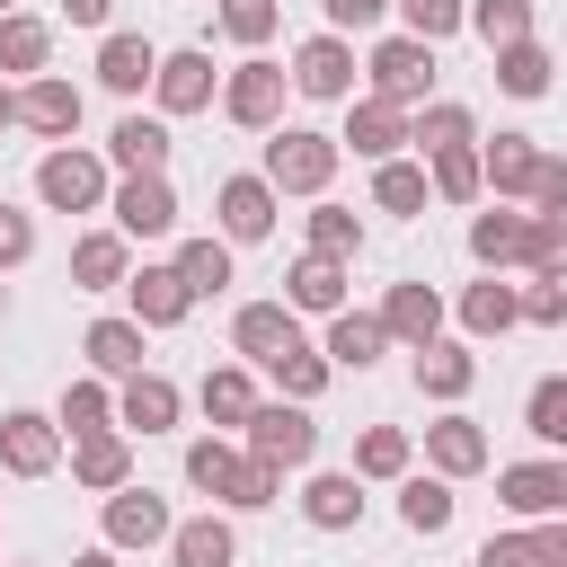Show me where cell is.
I'll return each instance as SVG.
<instances>
[{"label": "cell", "mask_w": 567, "mask_h": 567, "mask_svg": "<svg viewBox=\"0 0 567 567\" xmlns=\"http://www.w3.org/2000/svg\"><path fill=\"white\" fill-rule=\"evenodd\" d=\"M186 487H204L213 505H239V514L275 505V470H266V461H248V452H239V443H221V434H204V443L186 452Z\"/></svg>", "instance_id": "obj_1"}, {"label": "cell", "mask_w": 567, "mask_h": 567, "mask_svg": "<svg viewBox=\"0 0 567 567\" xmlns=\"http://www.w3.org/2000/svg\"><path fill=\"white\" fill-rule=\"evenodd\" d=\"M275 195H319L337 177V133H310V124H275L266 133V168H257Z\"/></svg>", "instance_id": "obj_2"}, {"label": "cell", "mask_w": 567, "mask_h": 567, "mask_svg": "<svg viewBox=\"0 0 567 567\" xmlns=\"http://www.w3.org/2000/svg\"><path fill=\"white\" fill-rule=\"evenodd\" d=\"M284 89H292V80H284V62L248 53V62L221 80V115H230V124H248V133H275V124H284Z\"/></svg>", "instance_id": "obj_3"}, {"label": "cell", "mask_w": 567, "mask_h": 567, "mask_svg": "<svg viewBox=\"0 0 567 567\" xmlns=\"http://www.w3.org/2000/svg\"><path fill=\"white\" fill-rule=\"evenodd\" d=\"M310 452H319V425H310V408H301V399H292V408L275 399V408H257V416H248V461H266L275 478H284V470H301Z\"/></svg>", "instance_id": "obj_4"}, {"label": "cell", "mask_w": 567, "mask_h": 567, "mask_svg": "<svg viewBox=\"0 0 567 567\" xmlns=\"http://www.w3.org/2000/svg\"><path fill=\"white\" fill-rule=\"evenodd\" d=\"M363 71H372V97H390V106H416V97L434 89V44H416V35H381Z\"/></svg>", "instance_id": "obj_5"}, {"label": "cell", "mask_w": 567, "mask_h": 567, "mask_svg": "<svg viewBox=\"0 0 567 567\" xmlns=\"http://www.w3.org/2000/svg\"><path fill=\"white\" fill-rule=\"evenodd\" d=\"M35 195H44L53 213H97V204H106V168H97L89 151H44V159H35Z\"/></svg>", "instance_id": "obj_6"}, {"label": "cell", "mask_w": 567, "mask_h": 567, "mask_svg": "<svg viewBox=\"0 0 567 567\" xmlns=\"http://www.w3.org/2000/svg\"><path fill=\"white\" fill-rule=\"evenodd\" d=\"M106 213H115L124 239H168V230H177V186H168V168H159V177H124V186L106 195Z\"/></svg>", "instance_id": "obj_7"}, {"label": "cell", "mask_w": 567, "mask_h": 567, "mask_svg": "<svg viewBox=\"0 0 567 567\" xmlns=\"http://www.w3.org/2000/svg\"><path fill=\"white\" fill-rule=\"evenodd\" d=\"M399 142H408V106H390V97H346V133H337V151H354V159H399Z\"/></svg>", "instance_id": "obj_8"}, {"label": "cell", "mask_w": 567, "mask_h": 567, "mask_svg": "<svg viewBox=\"0 0 567 567\" xmlns=\"http://www.w3.org/2000/svg\"><path fill=\"white\" fill-rule=\"evenodd\" d=\"M496 496L523 523H549V514H567V461H505L496 470Z\"/></svg>", "instance_id": "obj_9"}, {"label": "cell", "mask_w": 567, "mask_h": 567, "mask_svg": "<svg viewBox=\"0 0 567 567\" xmlns=\"http://www.w3.org/2000/svg\"><path fill=\"white\" fill-rule=\"evenodd\" d=\"M53 461H62V425H53V416H35V408H9V416H0V470L44 478Z\"/></svg>", "instance_id": "obj_10"}, {"label": "cell", "mask_w": 567, "mask_h": 567, "mask_svg": "<svg viewBox=\"0 0 567 567\" xmlns=\"http://www.w3.org/2000/svg\"><path fill=\"white\" fill-rule=\"evenodd\" d=\"M168 532H177L168 496H151V487H115V496H106V549H151V540H168Z\"/></svg>", "instance_id": "obj_11"}, {"label": "cell", "mask_w": 567, "mask_h": 567, "mask_svg": "<svg viewBox=\"0 0 567 567\" xmlns=\"http://www.w3.org/2000/svg\"><path fill=\"white\" fill-rule=\"evenodd\" d=\"M284 80H292L301 97H354V44H346V35H310Z\"/></svg>", "instance_id": "obj_12"}, {"label": "cell", "mask_w": 567, "mask_h": 567, "mask_svg": "<svg viewBox=\"0 0 567 567\" xmlns=\"http://www.w3.org/2000/svg\"><path fill=\"white\" fill-rule=\"evenodd\" d=\"M151 97H159V115H195V106H213V53H159V71H151Z\"/></svg>", "instance_id": "obj_13"}, {"label": "cell", "mask_w": 567, "mask_h": 567, "mask_svg": "<svg viewBox=\"0 0 567 567\" xmlns=\"http://www.w3.org/2000/svg\"><path fill=\"white\" fill-rule=\"evenodd\" d=\"M319 354H328V372H372V363L390 354V328H381V310H337Z\"/></svg>", "instance_id": "obj_14"}, {"label": "cell", "mask_w": 567, "mask_h": 567, "mask_svg": "<svg viewBox=\"0 0 567 567\" xmlns=\"http://www.w3.org/2000/svg\"><path fill=\"white\" fill-rule=\"evenodd\" d=\"M213 213H221V239H266L275 230V186L266 177H221Z\"/></svg>", "instance_id": "obj_15"}, {"label": "cell", "mask_w": 567, "mask_h": 567, "mask_svg": "<svg viewBox=\"0 0 567 567\" xmlns=\"http://www.w3.org/2000/svg\"><path fill=\"white\" fill-rule=\"evenodd\" d=\"M115 425H124V434H168V425H177V381H168V372H133V381L115 390Z\"/></svg>", "instance_id": "obj_16"}, {"label": "cell", "mask_w": 567, "mask_h": 567, "mask_svg": "<svg viewBox=\"0 0 567 567\" xmlns=\"http://www.w3.org/2000/svg\"><path fill=\"white\" fill-rule=\"evenodd\" d=\"M18 124H27V133H53V142H62V133L80 124V89H71L62 71H35V80L18 89Z\"/></svg>", "instance_id": "obj_17"}, {"label": "cell", "mask_w": 567, "mask_h": 567, "mask_svg": "<svg viewBox=\"0 0 567 567\" xmlns=\"http://www.w3.org/2000/svg\"><path fill=\"white\" fill-rule=\"evenodd\" d=\"M168 151H177V142H168V124H159V115H124V124L106 133V159H115L124 177H159V168H168Z\"/></svg>", "instance_id": "obj_18"}, {"label": "cell", "mask_w": 567, "mask_h": 567, "mask_svg": "<svg viewBox=\"0 0 567 567\" xmlns=\"http://www.w3.org/2000/svg\"><path fill=\"white\" fill-rule=\"evenodd\" d=\"M124 292H133V319H142V328H177V319L195 310V292H186L177 266H142V275H124Z\"/></svg>", "instance_id": "obj_19"}, {"label": "cell", "mask_w": 567, "mask_h": 567, "mask_svg": "<svg viewBox=\"0 0 567 567\" xmlns=\"http://www.w3.org/2000/svg\"><path fill=\"white\" fill-rule=\"evenodd\" d=\"M292 337H301V328H292V310H284V301H239V310H230V346H239L248 363H275Z\"/></svg>", "instance_id": "obj_20"}, {"label": "cell", "mask_w": 567, "mask_h": 567, "mask_svg": "<svg viewBox=\"0 0 567 567\" xmlns=\"http://www.w3.org/2000/svg\"><path fill=\"white\" fill-rule=\"evenodd\" d=\"M532 177H540V142H532V133H496V142L478 151V186H496V195H532Z\"/></svg>", "instance_id": "obj_21"}, {"label": "cell", "mask_w": 567, "mask_h": 567, "mask_svg": "<svg viewBox=\"0 0 567 567\" xmlns=\"http://www.w3.org/2000/svg\"><path fill=\"white\" fill-rule=\"evenodd\" d=\"M381 328H390V337H408V346H434V337H443V292H434V284H390Z\"/></svg>", "instance_id": "obj_22"}, {"label": "cell", "mask_w": 567, "mask_h": 567, "mask_svg": "<svg viewBox=\"0 0 567 567\" xmlns=\"http://www.w3.org/2000/svg\"><path fill=\"white\" fill-rule=\"evenodd\" d=\"M425 461H434V478H470V470H487V434H478V416H443V425H425Z\"/></svg>", "instance_id": "obj_23"}, {"label": "cell", "mask_w": 567, "mask_h": 567, "mask_svg": "<svg viewBox=\"0 0 567 567\" xmlns=\"http://www.w3.org/2000/svg\"><path fill=\"white\" fill-rule=\"evenodd\" d=\"M71 478L97 487V496L133 487V452H124V434H115V425H106V434H80V443H71Z\"/></svg>", "instance_id": "obj_24"}, {"label": "cell", "mask_w": 567, "mask_h": 567, "mask_svg": "<svg viewBox=\"0 0 567 567\" xmlns=\"http://www.w3.org/2000/svg\"><path fill=\"white\" fill-rule=\"evenodd\" d=\"M301 514H310L319 532H354V523H363V478H354V470H319V478L301 487Z\"/></svg>", "instance_id": "obj_25"}, {"label": "cell", "mask_w": 567, "mask_h": 567, "mask_svg": "<svg viewBox=\"0 0 567 567\" xmlns=\"http://www.w3.org/2000/svg\"><path fill=\"white\" fill-rule=\"evenodd\" d=\"M133 275V248H124V230H89L80 248H71V284L80 292H115Z\"/></svg>", "instance_id": "obj_26"}, {"label": "cell", "mask_w": 567, "mask_h": 567, "mask_svg": "<svg viewBox=\"0 0 567 567\" xmlns=\"http://www.w3.org/2000/svg\"><path fill=\"white\" fill-rule=\"evenodd\" d=\"M284 310H346V257H301L284 275Z\"/></svg>", "instance_id": "obj_27"}, {"label": "cell", "mask_w": 567, "mask_h": 567, "mask_svg": "<svg viewBox=\"0 0 567 567\" xmlns=\"http://www.w3.org/2000/svg\"><path fill=\"white\" fill-rule=\"evenodd\" d=\"M470 381H478V354H470V346H452V337L416 346V390H425V399H461Z\"/></svg>", "instance_id": "obj_28"}, {"label": "cell", "mask_w": 567, "mask_h": 567, "mask_svg": "<svg viewBox=\"0 0 567 567\" xmlns=\"http://www.w3.org/2000/svg\"><path fill=\"white\" fill-rule=\"evenodd\" d=\"M168 558H177V567H230V558H239V532H230L221 514H195V523L168 532Z\"/></svg>", "instance_id": "obj_29"}, {"label": "cell", "mask_w": 567, "mask_h": 567, "mask_svg": "<svg viewBox=\"0 0 567 567\" xmlns=\"http://www.w3.org/2000/svg\"><path fill=\"white\" fill-rule=\"evenodd\" d=\"M80 346H89V363H97L106 381H133V372H142V319H97Z\"/></svg>", "instance_id": "obj_30"}, {"label": "cell", "mask_w": 567, "mask_h": 567, "mask_svg": "<svg viewBox=\"0 0 567 567\" xmlns=\"http://www.w3.org/2000/svg\"><path fill=\"white\" fill-rule=\"evenodd\" d=\"M151 71H159V53H151L142 35H106V44H97V80H106L115 97H133V89H151Z\"/></svg>", "instance_id": "obj_31"}, {"label": "cell", "mask_w": 567, "mask_h": 567, "mask_svg": "<svg viewBox=\"0 0 567 567\" xmlns=\"http://www.w3.org/2000/svg\"><path fill=\"white\" fill-rule=\"evenodd\" d=\"M452 505H461V496H452V478H408V487H399V523H408L416 540L452 532Z\"/></svg>", "instance_id": "obj_32"}, {"label": "cell", "mask_w": 567, "mask_h": 567, "mask_svg": "<svg viewBox=\"0 0 567 567\" xmlns=\"http://www.w3.org/2000/svg\"><path fill=\"white\" fill-rule=\"evenodd\" d=\"M523 266L540 284H567V213H523Z\"/></svg>", "instance_id": "obj_33"}, {"label": "cell", "mask_w": 567, "mask_h": 567, "mask_svg": "<svg viewBox=\"0 0 567 567\" xmlns=\"http://www.w3.org/2000/svg\"><path fill=\"white\" fill-rule=\"evenodd\" d=\"M408 142H416V151L434 159V151H470V142H478V124H470V106H452V97H434V106H425V115L408 124Z\"/></svg>", "instance_id": "obj_34"}, {"label": "cell", "mask_w": 567, "mask_h": 567, "mask_svg": "<svg viewBox=\"0 0 567 567\" xmlns=\"http://www.w3.org/2000/svg\"><path fill=\"white\" fill-rule=\"evenodd\" d=\"M514 319H523V292H514V284H470V292H461V328H470V337H505Z\"/></svg>", "instance_id": "obj_35"}, {"label": "cell", "mask_w": 567, "mask_h": 567, "mask_svg": "<svg viewBox=\"0 0 567 567\" xmlns=\"http://www.w3.org/2000/svg\"><path fill=\"white\" fill-rule=\"evenodd\" d=\"M53 425H62L71 443H80V434H106V425H115V390H106V381H71L62 408H53Z\"/></svg>", "instance_id": "obj_36"}, {"label": "cell", "mask_w": 567, "mask_h": 567, "mask_svg": "<svg viewBox=\"0 0 567 567\" xmlns=\"http://www.w3.org/2000/svg\"><path fill=\"white\" fill-rule=\"evenodd\" d=\"M461 27H478V44H487V53H505V44H523V35H532V0H470V9H461Z\"/></svg>", "instance_id": "obj_37"}, {"label": "cell", "mask_w": 567, "mask_h": 567, "mask_svg": "<svg viewBox=\"0 0 567 567\" xmlns=\"http://www.w3.org/2000/svg\"><path fill=\"white\" fill-rule=\"evenodd\" d=\"M168 266L186 275V292H195V301H213V292H230V248H221V239H186V248H177Z\"/></svg>", "instance_id": "obj_38"}, {"label": "cell", "mask_w": 567, "mask_h": 567, "mask_svg": "<svg viewBox=\"0 0 567 567\" xmlns=\"http://www.w3.org/2000/svg\"><path fill=\"white\" fill-rule=\"evenodd\" d=\"M44 53H53V27L9 9V18H0V71H27V80H35V71H44Z\"/></svg>", "instance_id": "obj_39"}, {"label": "cell", "mask_w": 567, "mask_h": 567, "mask_svg": "<svg viewBox=\"0 0 567 567\" xmlns=\"http://www.w3.org/2000/svg\"><path fill=\"white\" fill-rule=\"evenodd\" d=\"M549 71H558V62H549V53L532 44V35L496 53V89H505V97H540V89H549Z\"/></svg>", "instance_id": "obj_40"}, {"label": "cell", "mask_w": 567, "mask_h": 567, "mask_svg": "<svg viewBox=\"0 0 567 567\" xmlns=\"http://www.w3.org/2000/svg\"><path fill=\"white\" fill-rule=\"evenodd\" d=\"M470 257L478 266H523V213H478L470 221Z\"/></svg>", "instance_id": "obj_41"}, {"label": "cell", "mask_w": 567, "mask_h": 567, "mask_svg": "<svg viewBox=\"0 0 567 567\" xmlns=\"http://www.w3.org/2000/svg\"><path fill=\"white\" fill-rule=\"evenodd\" d=\"M266 372H275V381H284V399H301V408L328 390V354H319V346H301V337H292V346L266 363Z\"/></svg>", "instance_id": "obj_42"}, {"label": "cell", "mask_w": 567, "mask_h": 567, "mask_svg": "<svg viewBox=\"0 0 567 567\" xmlns=\"http://www.w3.org/2000/svg\"><path fill=\"white\" fill-rule=\"evenodd\" d=\"M204 416H213V425H248V416H257V390H248V372H239V363L204 372Z\"/></svg>", "instance_id": "obj_43"}, {"label": "cell", "mask_w": 567, "mask_h": 567, "mask_svg": "<svg viewBox=\"0 0 567 567\" xmlns=\"http://www.w3.org/2000/svg\"><path fill=\"white\" fill-rule=\"evenodd\" d=\"M523 425L549 443V452H567V372H549V381H532V399H523Z\"/></svg>", "instance_id": "obj_44"}, {"label": "cell", "mask_w": 567, "mask_h": 567, "mask_svg": "<svg viewBox=\"0 0 567 567\" xmlns=\"http://www.w3.org/2000/svg\"><path fill=\"white\" fill-rule=\"evenodd\" d=\"M354 478H408V434H399V425H363Z\"/></svg>", "instance_id": "obj_45"}, {"label": "cell", "mask_w": 567, "mask_h": 567, "mask_svg": "<svg viewBox=\"0 0 567 567\" xmlns=\"http://www.w3.org/2000/svg\"><path fill=\"white\" fill-rule=\"evenodd\" d=\"M372 204H381V213H425V168L381 159V168H372Z\"/></svg>", "instance_id": "obj_46"}, {"label": "cell", "mask_w": 567, "mask_h": 567, "mask_svg": "<svg viewBox=\"0 0 567 567\" xmlns=\"http://www.w3.org/2000/svg\"><path fill=\"white\" fill-rule=\"evenodd\" d=\"M390 9L408 18L399 35H416V44H443V35H461V9H470V0H390Z\"/></svg>", "instance_id": "obj_47"}, {"label": "cell", "mask_w": 567, "mask_h": 567, "mask_svg": "<svg viewBox=\"0 0 567 567\" xmlns=\"http://www.w3.org/2000/svg\"><path fill=\"white\" fill-rule=\"evenodd\" d=\"M354 248H363V221L346 204H319L310 213V257H354Z\"/></svg>", "instance_id": "obj_48"}, {"label": "cell", "mask_w": 567, "mask_h": 567, "mask_svg": "<svg viewBox=\"0 0 567 567\" xmlns=\"http://www.w3.org/2000/svg\"><path fill=\"white\" fill-rule=\"evenodd\" d=\"M284 27V0H221V35L230 44H266Z\"/></svg>", "instance_id": "obj_49"}, {"label": "cell", "mask_w": 567, "mask_h": 567, "mask_svg": "<svg viewBox=\"0 0 567 567\" xmlns=\"http://www.w3.org/2000/svg\"><path fill=\"white\" fill-rule=\"evenodd\" d=\"M434 195L443 204H470L478 195V151H434Z\"/></svg>", "instance_id": "obj_50"}, {"label": "cell", "mask_w": 567, "mask_h": 567, "mask_svg": "<svg viewBox=\"0 0 567 567\" xmlns=\"http://www.w3.org/2000/svg\"><path fill=\"white\" fill-rule=\"evenodd\" d=\"M523 319L532 328H567V284H532L523 292Z\"/></svg>", "instance_id": "obj_51"}, {"label": "cell", "mask_w": 567, "mask_h": 567, "mask_svg": "<svg viewBox=\"0 0 567 567\" xmlns=\"http://www.w3.org/2000/svg\"><path fill=\"white\" fill-rule=\"evenodd\" d=\"M27 257H35V221L0 204V266H27Z\"/></svg>", "instance_id": "obj_52"}, {"label": "cell", "mask_w": 567, "mask_h": 567, "mask_svg": "<svg viewBox=\"0 0 567 567\" xmlns=\"http://www.w3.org/2000/svg\"><path fill=\"white\" fill-rule=\"evenodd\" d=\"M319 9H328V35H354V27H381L390 0H319Z\"/></svg>", "instance_id": "obj_53"}, {"label": "cell", "mask_w": 567, "mask_h": 567, "mask_svg": "<svg viewBox=\"0 0 567 567\" xmlns=\"http://www.w3.org/2000/svg\"><path fill=\"white\" fill-rule=\"evenodd\" d=\"M532 204H540V213H567V159H549V151H540V177H532Z\"/></svg>", "instance_id": "obj_54"}, {"label": "cell", "mask_w": 567, "mask_h": 567, "mask_svg": "<svg viewBox=\"0 0 567 567\" xmlns=\"http://www.w3.org/2000/svg\"><path fill=\"white\" fill-rule=\"evenodd\" d=\"M523 549H532V567H567V523H532Z\"/></svg>", "instance_id": "obj_55"}, {"label": "cell", "mask_w": 567, "mask_h": 567, "mask_svg": "<svg viewBox=\"0 0 567 567\" xmlns=\"http://www.w3.org/2000/svg\"><path fill=\"white\" fill-rule=\"evenodd\" d=\"M478 567H532L523 532H487V540H478Z\"/></svg>", "instance_id": "obj_56"}, {"label": "cell", "mask_w": 567, "mask_h": 567, "mask_svg": "<svg viewBox=\"0 0 567 567\" xmlns=\"http://www.w3.org/2000/svg\"><path fill=\"white\" fill-rule=\"evenodd\" d=\"M106 9H115V0H62V18H71V27H106Z\"/></svg>", "instance_id": "obj_57"}, {"label": "cell", "mask_w": 567, "mask_h": 567, "mask_svg": "<svg viewBox=\"0 0 567 567\" xmlns=\"http://www.w3.org/2000/svg\"><path fill=\"white\" fill-rule=\"evenodd\" d=\"M71 567H115V549H80V558H71Z\"/></svg>", "instance_id": "obj_58"}, {"label": "cell", "mask_w": 567, "mask_h": 567, "mask_svg": "<svg viewBox=\"0 0 567 567\" xmlns=\"http://www.w3.org/2000/svg\"><path fill=\"white\" fill-rule=\"evenodd\" d=\"M0 124H18V89L9 80H0Z\"/></svg>", "instance_id": "obj_59"}, {"label": "cell", "mask_w": 567, "mask_h": 567, "mask_svg": "<svg viewBox=\"0 0 567 567\" xmlns=\"http://www.w3.org/2000/svg\"><path fill=\"white\" fill-rule=\"evenodd\" d=\"M9 9H18V0H0V18H9Z\"/></svg>", "instance_id": "obj_60"}, {"label": "cell", "mask_w": 567, "mask_h": 567, "mask_svg": "<svg viewBox=\"0 0 567 567\" xmlns=\"http://www.w3.org/2000/svg\"><path fill=\"white\" fill-rule=\"evenodd\" d=\"M0 310H9V284H0Z\"/></svg>", "instance_id": "obj_61"}]
</instances>
